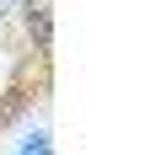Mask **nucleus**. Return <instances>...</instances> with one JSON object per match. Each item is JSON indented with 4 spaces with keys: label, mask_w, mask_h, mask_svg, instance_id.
<instances>
[{
    "label": "nucleus",
    "mask_w": 161,
    "mask_h": 155,
    "mask_svg": "<svg viewBox=\"0 0 161 155\" xmlns=\"http://www.w3.org/2000/svg\"><path fill=\"white\" fill-rule=\"evenodd\" d=\"M27 27H32V38H38V48H48V38H54V16H48V6H32V16H27Z\"/></svg>",
    "instance_id": "obj_1"
}]
</instances>
